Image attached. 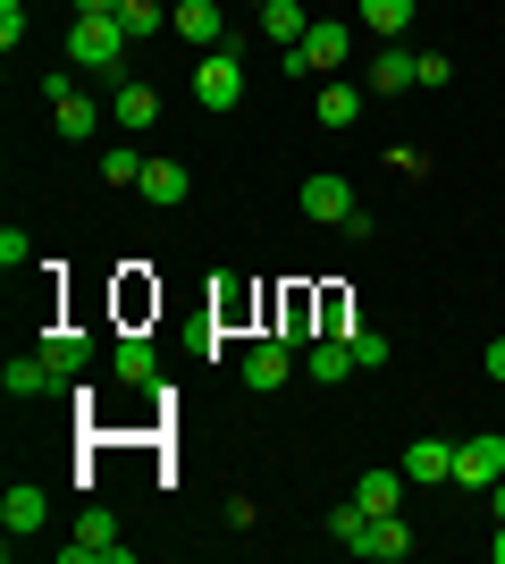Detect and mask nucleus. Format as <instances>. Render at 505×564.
Segmentation results:
<instances>
[{
    "label": "nucleus",
    "instance_id": "1",
    "mask_svg": "<svg viewBox=\"0 0 505 564\" xmlns=\"http://www.w3.org/2000/svg\"><path fill=\"white\" fill-rule=\"evenodd\" d=\"M127 51H135V34H127L119 18H76L68 25V59L85 76H110V85H135V76H127Z\"/></svg>",
    "mask_w": 505,
    "mask_h": 564
},
{
    "label": "nucleus",
    "instance_id": "2",
    "mask_svg": "<svg viewBox=\"0 0 505 564\" xmlns=\"http://www.w3.org/2000/svg\"><path fill=\"white\" fill-rule=\"evenodd\" d=\"M59 564H135V547L119 540V522L101 514V506H85V514H76V540H59Z\"/></svg>",
    "mask_w": 505,
    "mask_h": 564
},
{
    "label": "nucleus",
    "instance_id": "3",
    "mask_svg": "<svg viewBox=\"0 0 505 564\" xmlns=\"http://www.w3.org/2000/svg\"><path fill=\"white\" fill-rule=\"evenodd\" d=\"M194 101H202V110H237V101H244L237 43H219V51H202V59H194Z\"/></svg>",
    "mask_w": 505,
    "mask_h": 564
},
{
    "label": "nucleus",
    "instance_id": "4",
    "mask_svg": "<svg viewBox=\"0 0 505 564\" xmlns=\"http://www.w3.org/2000/svg\"><path fill=\"white\" fill-rule=\"evenodd\" d=\"M43 101H51V127H59V135H76V143L101 127L94 94H76V76H68V68H51V76H43Z\"/></svg>",
    "mask_w": 505,
    "mask_h": 564
},
{
    "label": "nucleus",
    "instance_id": "5",
    "mask_svg": "<svg viewBox=\"0 0 505 564\" xmlns=\"http://www.w3.org/2000/svg\"><path fill=\"white\" fill-rule=\"evenodd\" d=\"M0 388H9V404H34V397H59V388H68V371H59L51 354H9Z\"/></svg>",
    "mask_w": 505,
    "mask_h": 564
},
{
    "label": "nucleus",
    "instance_id": "6",
    "mask_svg": "<svg viewBox=\"0 0 505 564\" xmlns=\"http://www.w3.org/2000/svg\"><path fill=\"white\" fill-rule=\"evenodd\" d=\"M505 480V438L481 430V438H463L455 447V489H497Z\"/></svg>",
    "mask_w": 505,
    "mask_h": 564
},
{
    "label": "nucleus",
    "instance_id": "7",
    "mask_svg": "<svg viewBox=\"0 0 505 564\" xmlns=\"http://www.w3.org/2000/svg\"><path fill=\"white\" fill-rule=\"evenodd\" d=\"M168 25H177L186 43H202V51L228 43V9H219V0H177V9H168Z\"/></svg>",
    "mask_w": 505,
    "mask_h": 564
},
{
    "label": "nucleus",
    "instance_id": "8",
    "mask_svg": "<svg viewBox=\"0 0 505 564\" xmlns=\"http://www.w3.org/2000/svg\"><path fill=\"white\" fill-rule=\"evenodd\" d=\"M287 371H295V337H262V346L244 354V388H287Z\"/></svg>",
    "mask_w": 505,
    "mask_h": 564
},
{
    "label": "nucleus",
    "instance_id": "9",
    "mask_svg": "<svg viewBox=\"0 0 505 564\" xmlns=\"http://www.w3.org/2000/svg\"><path fill=\"white\" fill-rule=\"evenodd\" d=\"M295 51H304V68H345V51H354V25H337V18H312V34H304V43H295Z\"/></svg>",
    "mask_w": 505,
    "mask_h": 564
},
{
    "label": "nucleus",
    "instance_id": "10",
    "mask_svg": "<svg viewBox=\"0 0 505 564\" xmlns=\"http://www.w3.org/2000/svg\"><path fill=\"white\" fill-rule=\"evenodd\" d=\"M51 522V497L34 489V480H18V489L0 497V531H9V540H25V531H43Z\"/></svg>",
    "mask_w": 505,
    "mask_h": 564
},
{
    "label": "nucleus",
    "instance_id": "11",
    "mask_svg": "<svg viewBox=\"0 0 505 564\" xmlns=\"http://www.w3.org/2000/svg\"><path fill=\"white\" fill-rule=\"evenodd\" d=\"M405 480H413V489L455 480V438H413V447H405Z\"/></svg>",
    "mask_w": 505,
    "mask_h": 564
},
{
    "label": "nucleus",
    "instance_id": "12",
    "mask_svg": "<svg viewBox=\"0 0 505 564\" xmlns=\"http://www.w3.org/2000/svg\"><path fill=\"white\" fill-rule=\"evenodd\" d=\"M354 556H380V564L413 556V522H405V506H396V514H371V531H362V547H354Z\"/></svg>",
    "mask_w": 505,
    "mask_h": 564
},
{
    "label": "nucleus",
    "instance_id": "13",
    "mask_svg": "<svg viewBox=\"0 0 505 564\" xmlns=\"http://www.w3.org/2000/svg\"><path fill=\"white\" fill-rule=\"evenodd\" d=\"M413 85H421V51L387 43L380 59H371V94H413Z\"/></svg>",
    "mask_w": 505,
    "mask_h": 564
},
{
    "label": "nucleus",
    "instance_id": "14",
    "mask_svg": "<svg viewBox=\"0 0 505 564\" xmlns=\"http://www.w3.org/2000/svg\"><path fill=\"white\" fill-rule=\"evenodd\" d=\"M304 212H312V219H329V228H345V212H354V186L320 169V177H304Z\"/></svg>",
    "mask_w": 505,
    "mask_h": 564
},
{
    "label": "nucleus",
    "instance_id": "15",
    "mask_svg": "<svg viewBox=\"0 0 505 564\" xmlns=\"http://www.w3.org/2000/svg\"><path fill=\"white\" fill-rule=\"evenodd\" d=\"M110 371H119L127 388H161V354H152V337H119V346H110Z\"/></svg>",
    "mask_w": 505,
    "mask_h": 564
},
{
    "label": "nucleus",
    "instance_id": "16",
    "mask_svg": "<svg viewBox=\"0 0 505 564\" xmlns=\"http://www.w3.org/2000/svg\"><path fill=\"white\" fill-rule=\"evenodd\" d=\"M110 118H119L127 135H152V127H161V85H119Z\"/></svg>",
    "mask_w": 505,
    "mask_h": 564
},
{
    "label": "nucleus",
    "instance_id": "17",
    "mask_svg": "<svg viewBox=\"0 0 505 564\" xmlns=\"http://www.w3.org/2000/svg\"><path fill=\"white\" fill-rule=\"evenodd\" d=\"M405 489H413L405 464H396V471H362V480H354V506H362V514H396V506H405Z\"/></svg>",
    "mask_w": 505,
    "mask_h": 564
},
{
    "label": "nucleus",
    "instance_id": "18",
    "mask_svg": "<svg viewBox=\"0 0 505 564\" xmlns=\"http://www.w3.org/2000/svg\"><path fill=\"white\" fill-rule=\"evenodd\" d=\"M135 194H144V203H186L194 177H186V161H144V186Z\"/></svg>",
    "mask_w": 505,
    "mask_h": 564
},
{
    "label": "nucleus",
    "instance_id": "19",
    "mask_svg": "<svg viewBox=\"0 0 505 564\" xmlns=\"http://www.w3.org/2000/svg\"><path fill=\"white\" fill-rule=\"evenodd\" d=\"M262 34H270L278 51H295L304 34H312V18H304V0H270V9H262Z\"/></svg>",
    "mask_w": 505,
    "mask_h": 564
},
{
    "label": "nucleus",
    "instance_id": "20",
    "mask_svg": "<svg viewBox=\"0 0 505 564\" xmlns=\"http://www.w3.org/2000/svg\"><path fill=\"white\" fill-rule=\"evenodd\" d=\"M345 371H354V346H345V337H329V346L304 354V379H312V388H337Z\"/></svg>",
    "mask_w": 505,
    "mask_h": 564
},
{
    "label": "nucleus",
    "instance_id": "21",
    "mask_svg": "<svg viewBox=\"0 0 505 564\" xmlns=\"http://www.w3.org/2000/svg\"><path fill=\"white\" fill-rule=\"evenodd\" d=\"M362 25H371L380 43H396V34L413 25V0H362Z\"/></svg>",
    "mask_w": 505,
    "mask_h": 564
},
{
    "label": "nucleus",
    "instance_id": "22",
    "mask_svg": "<svg viewBox=\"0 0 505 564\" xmlns=\"http://www.w3.org/2000/svg\"><path fill=\"white\" fill-rule=\"evenodd\" d=\"M101 186H144V152H135V143H110V152H101Z\"/></svg>",
    "mask_w": 505,
    "mask_h": 564
},
{
    "label": "nucleus",
    "instance_id": "23",
    "mask_svg": "<svg viewBox=\"0 0 505 564\" xmlns=\"http://www.w3.org/2000/svg\"><path fill=\"white\" fill-rule=\"evenodd\" d=\"M354 118H362L354 85H320V127H354Z\"/></svg>",
    "mask_w": 505,
    "mask_h": 564
},
{
    "label": "nucleus",
    "instance_id": "24",
    "mask_svg": "<svg viewBox=\"0 0 505 564\" xmlns=\"http://www.w3.org/2000/svg\"><path fill=\"white\" fill-rule=\"evenodd\" d=\"M119 25H127V34H135V43H152V34H161V0H119Z\"/></svg>",
    "mask_w": 505,
    "mask_h": 564
},
{
    "label": "nucleus",
    "instance_id": "25",
    "mask_svg": "<svg viewBox=\"0 0 505 564\" xmlns=\"http://www.w3.org/2000/svg\"><path fill=\"white\" fill-rule=\"evenodd\" d=\"M337 337L354 346V371H380V362H387V337H371V329H362V321H345V329H337Z\"/></svg>",
    "mask_w": 505,
    "mask_h": 564
},
{
    "label": "nucleus",
    "instance_id": "26",
    "mask_svg": "<svg viewBox=\"0 0 505 564\" xmlns=\"http://www.w3.org/2000/svg\"><path fill=\"white\" fill-rule=\"evenodd\" d=\"M43 354L76 379V371H85V329H51V337H43Z\"/></svg>",
    "mask_w": 505,
    "mask_h": 564
},
{
    "label": "nucleus",
    "instance_id": "27",
    "mask_svg": "<svg viewBox=\"0 0 505 564\" xmlns=\"http://www.w3.org/2000/svg\"><path fill=\"white\" fill-rule=\"evenodd\" d=\"M362 531H371V514H362V506H337V514H329V540L345 547V556L362 547Z\"/></svg>",
    "mask_w": 505,
    "mask_h": 564
},
{
    "label": "nucleus",
    "instance_id": "28",
    "mask_svg": "<svg viewBox=\"0 0 505 564\" xmlns=\"http://www.w3.org/2000/svg\"><path fill=\"white\" fill-rule=\"evenodd\" d=\"M34 261V245H25V228H0V270H25Z\"/></svg>",
    "mask_w": 505,
    "mask_h": 564
},
{
    "label": "nucleus",
    "instance_id": "29",
    "mask_svg": "<svg viewBox=\"0 0 505 564\" xmlns=\"http://www.w3.org/2000/svg\"><path fill=\"white\" fill-rule=\"evenodd\" d=\"M447 76H455V59H447V51H421V94H438Z\"/></svg>",
    "mask_w": 505,
    "mask_h": 564
},
{
    "label": "nucleus",
    "instance_id": "30",
    "mask_svg": "<svg viewBox=\"0 0 505 564\" xmlns=\"http://www.w3.org/2000/svg\"><path fill=\"white\" fill-rule=\"evenodd\" d=\"M0 43H9V51L25 43V9H18V0H0Z\"/></svg>",
    "mask_w": 505,
    "mask_h": 564
},
{
    "label": "nucleus",
    "instance_id": "31",
    "mask_svg": "<svg viewBox=\"0 0 505 564\" xmlns=\"http://www.w3.org/2000/svg\"><path fill=\"white\" fill-rule=\"evenodd\" d=\"M76 18H119V0H76Z\"/></svg>",
    "mask_w": 505,
    "mask_h": 564
},
{
    "label": "nucleus",
    "instance_id": "32",
    "mask_svg": "<svg viewBox=\"0 0 505 564\" xmlns=\"http://www.w3.org/2000/svg\"><path fill=\"white\" fill-rule=\"evenodd\" d=\"M488 379H505V337H488Z\"/></svg>",
    "mask_w": 505,
    "mask_h": 564
},
{
    "label": "nucleus",
    "instance_id": "33",
    "mask_svg": "<svg viewBox=\"0 0 505 564\" xmlns=\"http://www.w3.org/2000/svg\"><path fill=\"white\" fill-rule=\"evenodd\" d=\"M488 556H497V564H505V522H497V540H488Z\"/></svg>",
    "mask_w": 505,
    "mask_h": 564
},
{
    "label": "nucleus",
    "instance_id": "34",
    "mask_svg": "<svg viewBox=\"0 0 505 564\" xmlns=\"http://www.w3.org/2000/svg\"><path fill=\"white\" fill-rule=\"evenodd\" d=\"M497 522H505V480H497Z\"/></svg>",
    "mask_w": 505,
    "mask_h": 564
}]
</instances>
